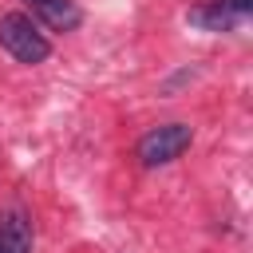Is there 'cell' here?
Returning <instances> with one entry per match:
<instances>
[{
  "mask_svg": "<svg viewBox=\"0 0 253 253\" xmlns=\"http://www.w3.org/2000/svg\"><path fill=\"white\" fill-rule=\"evenodd\" d=\"M0 241L8 253H32V221L20 210H8L0 221Z\"/></svg>",
  "mask_w": 253,
  "mask_h": 253,
  "instance_id": "5b68a950",
  "label": "cell"
},
{
  "mask_svg": "<svg viewBox=\"0 0 253 253\" xmlns=\"http://www.w3.org/2000/svg\"><path fill=\"white\" fill-rule=\"evenodd\" d=\"M0 43H4V51H8L12 59L32 63V67L51 55L47 36L40 32V24H36L28 12H4V16H0Z\"/></svg>",
  "mask_w": 253,
  "mask_h": 253,
  "instance_id": "6da1fadb",
  "label": "cell"
},
{
  "mask_svg": "<svg viewBox=\"0 0 253 253\" xmlns=\"http://www.w3.org/2000/svg\"><path fill=\"white\" fill-rule=\"evenodd\" d=\"M249 12L253 0H202L198 8H190V24L206 32H233Z\"/></svg>",
  "mask_w": 253,
  "mask_h": 253,
  "instance_id": "3957f363",
  "label": "cell"
},
{
  "mask_svg": "<svg viewBox=\"0 0 253 253\" xmlns=\"http://www.w3.org/2000/svg\"><path fill=\"white\" fill-rule=\"evenodd\" d=\"M190 142H194V126H186V123H162V126H150L138 138L134 154H138L142 166H166V162L182 158V150Z\"/></svg>",
  "mask_w": 253,
  "mask_h": 253,
  "instance_id": "7a4b0ae2",
  "label": "cell"
},
{
  "mask_svg": "<svg viewBox=\"0 0 253 253\" xmlns=\"http://www.w3.org/2000/svg\"><path fill=\"white\" fill-rule=\"evenodd\" d=\"M0 253H8V249H4V241H0Z\"/></svg>",
  "mask_w": 253,
  "mask_h": 253,
  "instance_id": "8992f818",
  "label": "cell"
},
{
  "mask_svg": "<svg viewBox=\"0 0 253 253\" xmlns=\"http://www.w3.org/2000/svg\"><path fill=\"white\" fill-rule=\"evenodd\" d=\"M32 16H40L51 32H75L83 24V12L75 0H28Z\"/></svg>",
  "mask_w": 253,
  "mask_h": 253,
  "instance_id": "277c9868",
  "label": "cell"
}]
</instances>
